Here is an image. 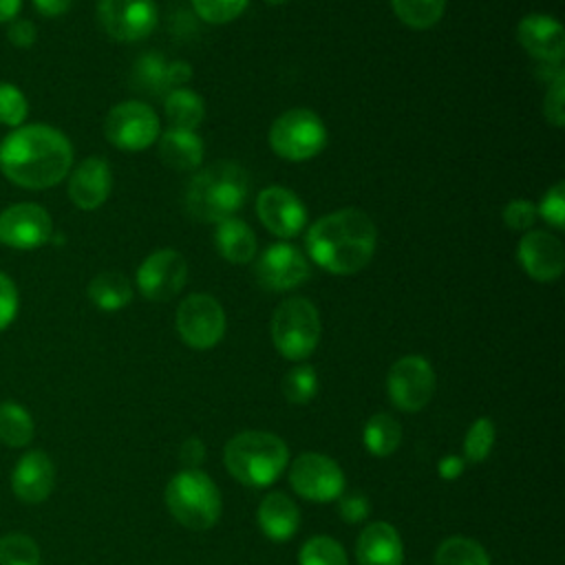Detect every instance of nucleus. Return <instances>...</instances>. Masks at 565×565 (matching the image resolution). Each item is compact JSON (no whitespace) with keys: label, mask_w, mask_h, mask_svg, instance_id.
<instances>
[{"label":"nucleus","mask_w":565,"mask_h":565,"mask_svg":"<svg viewBox=\"0 0 565 565\" xmlns=\"http://www.w3.org/2000/svg\"><path fill=\"white\" fill-rule=\"evenodd\" d=\"M192 75V68L185 64V62H170L168 64V86H174V84H183L188 82Z\"/></svg>","instance_id":"nucleus-47"},{"label":"nucleus","mask_w":565,"mask_h":565,"mask_svg":"<svg viewBox=\"0 0 565 565\" xmlns=\"http://www.w3.org/2000/svg\"><path fill=\"white\" fill-rule=\"evenodd\" d=\"M179 457L185 470H199V466L205 459V446L199 437H188L181 448H179Z\"/></svg>","instance_id":"nucleus-44"},{"label":"nucleus","mask_w":565,"mask_h":565,"mask_svg":"<svg viewBox=\"0 0 565 565\" xmlns=\"http://www.w3.org/2000/svg\"><path fill=\"white\" fill-rule=\"evenodd\" d=\"M26 115H29V102L24 93L9 82H0V124L18 128L24 124Z\"/></svg>","instance_id":"nucleus-36"},{"label":"nucleus","mask_w":565,"mask_h":565,"mask_svg":"<svg viewBox=\"0 0 565 565\" xmlns=\"http://www.w3.org/2000/svg\"><path fill=\"white\" fill-rule=\"evenodd\" d=\"M55 486V466L51 457L42 450L24 452L13 472H11V490L24 503H42L49 499Z\"/></svg>","instance_id":"nucleus-20"},{"label":"nucleus","mask_w":565,"mask_h":565,"mask_svg":"<svg viewBox=\"0 0 565 565\" xmlns=\"http://www.w3.org/2000/svg\"><path fill=\"white\" fill-rule=\"evenodd\" d=\"M494 446V424L490 417H479L470 424L463 439V459L466 463H481L488 459Z\"/></svg>","instance_id":"nucleus-33"},{"label":"nucleus","mask_w":565,"mask_h":565,"mask_svg":"<svg viewBox=\"0 0 565 565\" xmlns=\"http://www.w3.org/2000/svg\"><path fill=\"white\" fill-rule=\"evenodd\" d=\"M0 565H40V547L26 534L0 536Z\"/></svg>","instance_id":"nucleus-34"},{"label":"nucleus","mask_w":565,"mask_h":565,"mask_svg":"<svg viewBox=\"0 0 565 565\" xmlns=\"http://www.w3.org/2000/svg\"><path fill=\"white\" fill-rule=\"evenodd\" d=\"M355 558L358 565H402L404 545L397 530L384 521L369 523L358 536Z\"/></svg>","instance_id":"nucleus-21"},{"label":"nucleus","mask_w":565,"mask_h":565,"mask_svg":"<svg viewBox=\"0 0 565 565\" xmlns=\"http://www.w3.org/2000/svg\"><path fill=\"white\" fill-rule=\"evenodd\" d=\"M276 351L294 362L309 358L320 340V316L311 300L294 296L282 300L271 316Z\"/></svg>","instance_id":"nucleus-6"},{"label":"nucleus","mask_w":565,"mask_h":565,"mask_svg":"<svg viewBox=\"0 0 565 565\" xmlns=\"http://www.w3.org/2000/svg\"><path fill=\"white\" fill-rule=\"evenodd\" d=\"M256 214L260 223L278 238L298 236L307 223L302 201L282 185H269L258 194Z\"/></svg>","instance_id":"nucleus-16"},{"label":"nucleus","mask_w":565,"mask_h":565,"mask_svg":"<svg viewBox=\"0 0 565 565\" xmlns=\"http://www.w3.org/2000/svg\"><path fill=\"white\" fill-rule=\"evenodd\" d=\"M35 424L31 413L11 399L0 402V441L11 448H22L33 439Z\"/></svg>","instance_id":"nucleus-28"},{"label":"nucleus","mask_w":565,"mask_h":565,"mask_svg":"<svg viewBox=\"0 0 565 565\" xmlns=\"http://www.w3.org/2000/svg\"><path fill=\"white\" fill-rule=\"evenodd\" d=\"M7 38L15 49H31L38 40V29L31 20H11Z\"/></svg>","instance_id":"nucleus-43"},{"label":"nucleus","mask_w":565,"mask_h":565,"mask_svg":"<svg viewBox=\"0 0 565 565\" xmlns=\"http://www.w3.org/2000/svg\"><path fill=\"white\" fill-rule=\"evenodd\" d=\"M516 38L523 51L530 53L534 60L561 64L565 53V33L558 20L543 13H530L521 18L516 26Z\"/></svg>","instance_id":"nucleus-18"},{"label":"nucleus","mask_w":565,"mask_h":565,"mask_svg":"<svg viewBox=\"0 0 565 565\" xmlns=\"http://www.w3.org/2000/svg\"><path fill=\"white\" fill-rule=\"evenodd\" d=\"M223 461L230 475L243 486L265 488L282 475L289 450L274 433L245 430L225 444Z\"/></svg>","instance_id":"nucleus-4"},{"label":"nucleus","mask_w":565,"mask_h":565,"mask_svg":"<svg viewBox=\"0 0 565 565\" xmlns=\"http://www.w3.org/2000/svg\"><path fill=\"white\" fill-rule=\"evenodd\" d=\"M256 278L271 291H289L309 278V263L298 247L274 243L258 256Z\"/></svg>","instance_id":"nucleus-15"},{"label":"nucleus","mask_w":565,"mask_h":565,"mask_svg":"<svg viewBox=\"0 0 565 565\" xmlns=\"http://www.w3.org/2000/svg\"><path fill=\"white\" fill-rule=\"evenodd\" d=\"M71 168L73 146L68 137L53 126H18L0 141V170L20 188H53L71 172Z\"/></svg>","instance_id":"nucleus-1"},{"label":"nucleus","mask_w":565,"mask_h":565,"mask_svg":"<svg viewBox=\"0 0 565 565\" xmlns=\"http://www.w3.org/2000/svg\"><path fill=\"white\" fill-rule=\"evenodd\" d=\"M536 205L527 199H512L505 207H503V223L510 230H519L525 232L534 225L536 221Z\"/></svg>","instance_id":"nucleus-39"},{"label":"nucleus","mask_w":565,"mask_h":565,"mask_svg":"<svg viewBox=\"0 0 565 565\" xmlns=\"http://www.w3.org/2000/svg\"><path fill=\"white\" fill-rule=\"evenodd\" d=\"M18 307L20 298L15 282L4 271H0V331H4L15 320Z\"/></svg>","instance_id":"nucleus-41"},{"label":"nucleus","mask_w":565,"mask_h":565,"mask_svg":"<svg viewBox=\"0 0 565 565\" xmlns=\"http://www.w3.org/2000/svg\"><path fill=\"white\" fill-rule=\"evenodd\" d=\"M536 214L543 216L552 227H565V183H554L541 199Z\"/></svg>","instance_id":"nucleus-38"},{"label":"nucleus","mask_w":565,"mask_h":565,"mask_svg":"<svg viewBox=\"0 0 565 565\" xmlns=\"http://www.w3.org/2000/svg\"><path fill=\"white\" fill-rule=\"evenodd\" d=\"M35 11L44 18H57L71 9L73 0H31Z\"/></svg>","instance_id":"nucleus-46"},{"label":"nucleus","mask_w":565,"mask_h":565,"mask_svg":"<svg viewBox=\"0 0 565 565\" xmlns=\"http://www.w3.org/2000/svg\"><path fill=\"white\" fill-rule=\"evenodd\" d=\"M391 4L399 22L417 31L435 26L446 9V0H391Z\"/></svg>","instance_id":"nucleus-30"},{"label":"nucleus","mask_w":565,"mask_h":565,"mask_svg":"<svg viewBox=\"0 0 565 565\" xmlns=\"http://www.w3.org/2000/svg\"><path fill=\"white\" fill-rule=\"evenodd\" d=\"M22 9V0H0V24H9Z\"/></svg>","instance_id":"nucleus-48"},{"label":"nucleus","mask_w":565,"mask_h":565,"mask_svg":"<svg viewBox=\"0 0 565 565\" xmlns=\"http://www.w3.org/2000/svg\"><path fill=\"white\" fill-rule=\"evenodd\" d=\"M386 393L404 413L422 411L435 393V371L422 355L399 358L386 375Z\"/></svg>","instance_id":"nucleus-10"},{"label":"nucleus","mask_w":565,"mask_h":565,"mask_svg":"<svg viewBox=\"0 0 565 565\" xmlns=\"http://www.w3.org/2000/svg\"><path fill=\"white\" fill-rule=\"evenodd\" d=\"M68 196L79 210H97L113 188V172L106 159L88 157L68 172Z\"/></svg>","instance_id":"nucleus-19"},{"label":"nucleus","mask_w":565,"mask_h":565,"mask_svg":"<svg viewBox=\"0 0 565 565\" xmlns=\"http://www.w3.org/2000/svg\"><path fill=\"white\" fill-rule=\"evenodd\" d=\"M166 505L188 530H210L221 516V492L216 483L201 470H181L166 486Z\"/></svg>","instance_id":"nucleus-5"},{"label":"nucleus","mask_w":565,"mask_h":565,"mask_svg":"<svg viewBox=\"0 0 565 565\" xmlns=\"http://www.w3.org/2000/svg\"><path fill=\"white\" fill-rule=\"evenodd\" d=\"M265 2H269V4H282V2H289V0H265Z\"/></svg>","instance_id":"nucleus-49"},{"label":"nucleus","mask_w":565,"mask_h":565,"mask_svg":"<svg viewBox=\"0 0 565 565\" xmlns=\"http://www.w3.org/2000/svg\"><path fill=\"white\" fill-rule=\"evenodd\" d=\"M307 254L329 274L349 276L364 269L377 245V230L371 216L355 207L320 216L307 230Z\"/></svg>","instance_id":"nucleus-2"},{"label":"nucleus","mask_w":565,"mask_h":565,"mask_svg":"<svg viewBox=\"0 0 565 565\" xmlns=\"http://www.w3.org/2000/svg\"><path fill=\"white\" fill-rule=\"evenodd\" d=\"M364 448L375 457H388L397 450L402 441V426L388 413H375L369 417L364 433H362Z\"/></svg>","instance_id":"nucleus-27"},{"label":"nucleus","mask_w":565,"mask_h":565,"mask_svg":"<svg viewBox=\"0 0 565 565\" xmlns=\"http://www.w3.org/2000/svg\"><path fill=\"white\" fill-rule=\"evenodd\" d=\"M249 0H192L196 15L210 24H225L247 9Z\"/></svg>","instance_id":"nucleus-37"},{"label":"nucleus","mask_w":565,"mask_h":565,"mask_svg":"<svg viewBox=\"0 0 565 565\" xmlns=\"http://www.w3.org/2000/svg\"><path fill=\"white\" fill-rule=\"evenodd\" d=\"M188 280V263L177 249H157L137 267V287L148 300L174 298Z\"/></svg>","instance_id":"nucleus-13"},{"label":"nucleus","mask_w":565,"mask_h":565,"mask_svg":"<svg viewBox=\"0 0 565 565\" xmlns=\"http://www.w3.org/2000/svg\"><path fill=\"white\" fill-rule=\"evenodd\" d=\"M300 525L298 505L282 492H269L258 505V527L271 541H289Z\"/></svg>","instance_id":"nucleus-22"},{"label":"nucleus","mask_w":565,"mask_h":565,"mask_svg":"<svg viewBox=\"0 0 565 565\" xmlns=\"http://www.w3.org/2000/svg\"><path fill=\"white\" fill-rule=\"evenodd\" d=\"M280 388H282V395L289 404L302 406V404L313 399V395L318 391V375H316L313 366L298 364V366H294L285 373Z\"/></svg>","instance_id":"nucleus-31"},{"label":"nucleus","mask_w":565,"mask_h":565,"mask_svg":"<svg viewBox=\"0 0 565 565\" xmlns=\"http://www.w3.org/2000/svg\"><path fill=\"white\" fill-rule=\"evenodd\" d=\"M166 117L170 121V128H183L194 130L205 115V104L199 93L190 88H174L168 93L163 102Z\"/></svg>","instance_id":"nucleus-26"},{"label":"nucleus","mask_w":565,"mask_h":565,"mask_svg":"<svg viewBox=\"0 0 565 565\" xmlns=\"http://www.w3.org/2000/svg\"><path fill=\"white\" fill-rule=\"evenodd\" d=\"M97 22L117 42H139L157 26V4L154 0H99Z\"/></svg>","instance_id":"nucleus-12"},{"label":"nucleus","mask_w":565,"mask_h":565,"mask_svg":"<svg viewBox=\"0 0 565 565\" xmlns=\"http://www.w3.org/2000/svg\"><path fill=\"white\" fill-rule=\"evenodd\" d=\"M466 470V459L459 455H446L439 463H437V472L441 479L452 481L457 477H461V472Z\"/></svg>","instance_id":"nucleus-45"},{"label":"nucleus","mask_w":565,"mask_h":565,"mask_svg":"<svg viewBox=\"0 0 565 565\" xmlns=\"http://www.w3.org/2000/svg\"><path fill=\"white\" fill-rule=\"evenodd\" d=\"M435 565H490V558L481 543L468 536H450L439 543Z\"/></svg>","instance_id":"nucleus-29"},{"label":"nucleus","mask_w":565,"mask_h":565,"mask_svg":"<svg viewBox=\"0 0 565 565\" xmlns=\"http://www.w3.org/2000/svg\"><path fill=\"white\" fill-rule=\"evenodd\" d=\"M291 488L309 501L329 503L344 492L342 468L327 455L302 452L289 468Z\"/></svg>","instance_id":"nucleus-11"},{"label":"nucleus","mask_w":565,"mask_h":565,"mask_svg":"<svg viewBox=\"0 0 565 565\" xmlns=\"http://www.w3.org/2000/svg\"><path fill=\"white\" fill-rule=\"evenodd\" d=\"M298 565H349L344 547L331 536H311L298 554Z\"/></svg>","instance_id":"nucleus-32"},{"label":"nucleus","mask_w":565,"mask_h":565,"mask_svg":"<svg viewBox=\"0 0 565 565\" xmlns=\"http://www.w3.org/2000/svg\"><path fill=\"white\" fill-rule=\"evenodd\" d=\"M104 135L115 148L139 152L159 139L161 126L157 113L148 104L130 99L108 110L104 119Z\"/></svg>","instance_id":"nucleus-8"},{"label":"nucleus","mask_w":565,"mask_h":565,"mask_svg":"<svg viewBox=\"0 0 565 565\" xmlns=\"http://www.w3.org/2000/svg\"><path fill=\"white\" fill-rule=\"evenodd\" d=\"M216 249L221 252V256L230 263H249L256 256V234L254 230L243 223L241 218H225L221 223H216Z\"/></svg>","instance_id":"nucleus-24"},{"label":"nucleus","mask_w":565,"mask_h":565,"mask_svg":"<svg viewBox=\"0 0 565 565\" xmlns=\"http://www.w3.org/2000/svg\"><path fill=\"white\" fill-rule=\"evenodd\" d=\"M519 263L523 271L539 280V282H550L556 280L563 274L565 267V249L563 243L545 232V230H532L519 241L516 249Z\"/></svg>","instance_id":"nucleus-17"},{"label":"nucleus","mask_w":565,"mask_h":565,"mask_svg":"<svg viewBox=\"0 0 565 565\" xmlns=\"http://www.w3.org/2000/svg\"><path fill=\"white\" fill-rule=\"evenodd\" d=\"M132 77L137 86H141L143 90H150V93L163 90L168 88V64L159 53H146L143 57L137 60Z\"/></svg>","instance_id":"nucleus-35"},{"label":"nucleus","mask_w":565,"mask_h":565,"mask_svg":"<svg viewBox=\"0 0 565 565\" xmlns=\"http://www.w3.org/2000/svg\"><path fill=\"white\" fill-rule=\"evenodd\" d=\"M327 128L309 108H291L276 117L269 128L271 150L287 161H307L322 152Z\"/></svg>","instance_id":"nucleus-7"},{"label":"nucleus","mask_w":565,"mask_h":565,"mask_svg":"<svg viewBox=\"0 0 565 565\" xmlns=\"http://www.w3.org/2000/svg\"><path fill=\"white\" fill-rule=\"evenodd\" d=\"M338 510L347 523H360L369 516V499L362 492H342L338 497Z\"/></svg>","instance_id":"nucleus-42"},{"label":"nucleus","mask_w":565,"mask_h":565,"mask_svg":"<svg viewBox=\"0 0 565 565\" xmlns=\"http://www.w3.org/2000/svg\"><path fill=\"white\" fill-rule=\"evenodd\" d=\"M53 234L51 214L38 203H15L0 212V243L13 249H35Z\"/></svg>","instance_id":"nucleus-14"},{"label":"nucleus","mask_w":565,"mask_h":565,"mask_svg":"<svg viewBox=\"0 0 565 565\" xmlns=\"http://www.w3.org/2000/svg\"><path fill=\"white\" fill-rule=\"evenodd\" d=\"M247 194V172L236 161H214L190 179L185 207L203 223H221L243 207Z\"/></svg>","instance_id":"nucleus-3"},{"label":"nucleus","mask_w":565,"mask_h":565,"mask_svg":"<svg viewBox=\"0 0 565 565\" xmlns=\"http://www.w3.org/2000/svg\"><path fill=\"white\" fill-rule=\"evenodd\" d=\"M88 298L102 311H119L132 300V285L119 271H102L88 282Z\"/></svg>","instance_id":"nucleus-25"},{"label":"nucleus","mask_w":565,"mask_h":565,"mask_svg":"<svg viewBox=\"0 0 565 565\" xmlns=\"http://www.w3.org/2000/svg\"><path fill=\"white\" fill-rule=\"evenodd\" d=\"M159 157L168 168L194 170L203 161V141L194 130L168 128L159 135Z\"/></svg>","instance_id":"nucleus-23"},{"label":"nucleus","mask_w":565,"mask_h":565,"mask_svg":"<svg viewBox=\"0 0 565 565\" xmlns=\"http://www.w3.org/2000/svg\"><path fill=\"white\" fill-rule=\"evenodd\" d=\"M543 115L556 128L565 124V77L547 86V93L543 99Z\"/></svg>","instance_id":"nucleus-40"},{"label":"nucleus","mask_w":565,"mask_h":565,"mask_svg":"<svg viewBox=\"0 0 565 565\" xmlns=\"http://www.w3.org/2000/svg\"><path fill=\"white\" fill-rule=\"evenodd\" d=\"M174 324L188 347L212 349L225 333V311L210 294H190L181 300Z\"/></svg>","instance_id":"nucleus-9"}]
</instances>
